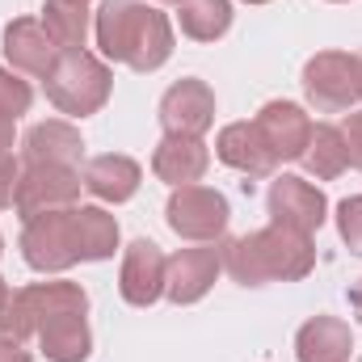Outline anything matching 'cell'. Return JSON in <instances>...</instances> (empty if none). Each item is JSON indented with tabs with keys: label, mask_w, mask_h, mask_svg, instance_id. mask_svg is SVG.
I'll list each match as a JSON object with an SVG mask.
<instances>
[{
	"label": "cell",
	"mask_w": 362,
	"mask_h": 362,
	"mask_svg": "<svg viewBox=\"0 0 362 362\" xmlns=\"http://www.w3.org/2000/svg\"><path fill=\"white\" fill-rule=\"evenodd\" d=\"M93 34L105 59L127 64L139 76L165 68L173 55V25L148 0H105L93 13Z\"/></svg>",
	"instance_id": "cell-1"
},
{
	"label": "cell",
	"mask_w": 362,
	"mask_h": 362,
	"mask_svg": "<svg viewBox=\"0 0 362 362\" xmlns=\"http://www.w3.org/2000/svg\"><path fill=\"white\" fill-rule=\"evenodd\" d=\"M223 270L240 286H266V282H299L316 270V245L308 232L270 223L262 232L223 240Z\"/></svg>",
	"instance_id": "cell-2"
},
{
	"label": "cell",
	"mask_w": 362,
	"mask_h": 362,
	"mask_svg": "<svg viewBox=\"0 0 362 362\" xmlns=\"http://www.w3.org/2000/svg\"><path fill=\"white\" fill-rule=\"evenodd\" d=\"M42 89H47V101L59 114L89 118V114H97L110 101L114 76H110V68L97 55H89V51H64L59 64L51 68V76L42 81Z\"/></svg>",
	"instance_id": "cell-3"
},
{
	"label": "cell",
	"mask_w": 362,
	"mask_h": 362,
	"mask_svg": "<svg viewBox=\"0 0 362 362\" xmlns=\"http://www.w3.org/2000/svg\"><path fill=\"white\" fill-rule=\"evenodd\" d=\"M21 257L38 274H64L81 262V232H76V206L47 211L25 219L21 228Z\"/></svg>",
	"instance_id": "cell-4"
},
{
	"label": "cell",
	"mask_w": 362,
	"mask_h": 362,
	"mask_svg": "<svg viewBox=\"0 0 362 362\" xmlns=\"http://www.w3.org/2000/svg\"><path fill=\"white\" fill-rule=\"evenodd\" d=\"M165 219L169 228L177 232L181 240H194V245H215L223 240L228 232V219H232V206L219 189L211 185H177L165 202Z\"/></svg>",
	"instance_id": "cell-5"
},
{
	"label": "cell",
	"mask_w": 362,
	"mask_h": 362,
	"mask_svg": "<svg viewBox=\"0 0 362 362\" xmlns=\"http://www.w3.org/2000/svg\"><path fill=\"white\" fill-rule=\"evenodd\" d=\"M81 169L72 165H25L17 177V194H13V211L21 219L47 215V211H68L81 198Z\"/></svg>",
	"instance_id": "cell-6"
},
{
	"label": "cell",
	"mask_w": 362,
	"mask_h": 362,
	"mask_svg": "<svg viewBox=\"0 0 362 362\" xmlns=\"http://www.w3.org/2000/svg\"><path fill=\"white\" fill-rule=\"evenodd\" d=\"M303 93L316 114H346L358 101V81H354V55L346 51H316L303 64Z\"/></svg>",
	"instance_id": "cell-7"
},
{
	"label": "cell",
	"mask_w": 362,
	"mask_h": 362,
	"mask_svg": "<svg viewBox=\"0 0 362 362\" xmlns=\"http://www.w3.org/2000/svg\"><path fill=\"white\" fill-rule=\"evenodd\" d=\"M156 118L165 127V135H194L202 139L211 127H215V89L198 76H181L177 85H169L160 105H156Z\"/></svg>",
	"instance_id": "cell-8"
},
{
	"label": "cell",
	"mask_w": 362,
	"mask_h": 362,
	"mask_svg": "<svg viewBox=\"0 0 362 362\" xmlns=\"http://www.w3.org/2000/svg\"><path fill=\"white\" fill-rule=\"evenodd\" d=\"M266 211H270V223H282V228H295V232L312 236L329 219V198L312 181L295 177V173H282V177L270 181Z\"/></svg>",
	"instance_id": "cell-9"
},
{
	"label": "cell",
	"mask_w": 362,
	"mask_h": 362,
	"mask_svg": "<svg viewBox=\"0 0 362 362\" xmlns=\"http://www.w3.org/2000/svg\"><path fill=\"white\" fill-rule=\"evenodd\" d=\"M219 270H223V249H219V240H215V245L177 249V253L169 257V270H165V295H169L177 308L198 303V299L215 286Z\"/></svg>",
	"instance_id": "cell-10"
},
{
	"label": "cell",
	"mask_w": 362,
	"mask_h": 362,
	"mask_svg": "<svg viewBox=\"0 0 362 362\" xmlns=\"http://www.w3.org/2000/svg\"><path fill=\"white\" fill-rule=\"evenodd\" d=\"M4 59H8V68L13 72H25V76H38V81H47L51 76V68L59 64V47H55V38L42 30V21L38 17H17V21H8L4 25Z\"/></svg>",
	"instance_id": "cell-11"
},
{
	"label": "cell",
	"mask_w": 362,
	"mask_h": 362,
	"mask_svg": "<svg viewBox=\"0 0 362 362\" xmlns=\"http://www.w3.org/2000/svg\"><path fill=\"white\" fill-rule=\"evenodd\" d=\"M257 135L266 139V148L274 152V160H303L308 139H312V118L303 105L295 101H266L253 118Z\"/></svg>",
	"instance_id": "cell-12"
},
{
	"label": "cell",
	"mask_w": 362,
	"mask_h": 362,
	"mask_svg": "<svg viewBox=\"0 0 362 362\" xmlns=\"http://www.w3.org/2000/svg\"><path fill=\"white\" fill-rule=\"evenodd\" d=\"M165 270L169 257L160 253V245L152 240H131L122 253V270H118V291L131 308H148L165 295Z\"/></svg>",
	"instance_id": "cell-13"
},
{
	"label": "cell",
	"mask_w": 362,
	"mask_h": 362,
	"mask_svg": "<svg viewBox=\"0 0 362 362\" xmlns=\"http://www.w3.org/2000/svg\"><path fill=\"white\" fill-rule=\"evenodd\" d=\"M21 160L25 165H72L81 169L85 160V139L72 122L64 118H47V122H34L21 139Z\"/></svg>",
	"instance_id": "cell-14"
},
{
	"label": "cell",
	"mask_w": 362,
	"mask_h": 362,
	"mask_svg": "<svg viewBox=\"0 0 362 362\" xmlns=\"http://www.w3.org/2000/svg\"><path fill=\"white\" fill-rule=\"evenodd\" d=\"M215 156H219L228 169L245 173V177H270L274 169H278L274 152L266 148V139L257 135L253 122H228V127L215 135Z\"/></svg>",
	"instance_id": "cell-15"
},
{
	"label": "cell",
	"mask_w": 362,
	"mask_h": 362,
	"mask_svg": "<svg viewBox=\"0 0 362 362\" xmlns=\"http://www.w3.org/2000/svg\"><path fill=\"white\" fill-rule=\"evenodd\" d=\"M206 165H211V148L194 135H165L152 152V173L160 181H169L173 189L202 181Z\"/></svg>",
	"instance_id": "cell-16"
},
{
	"label": "cell",
	"mask_w": 362,
	"mask_h": 362,
	"mask_svg": "<svg viewBox=\"0 0 362 362\" xmlns=\"http://www.w3.org/2000/svg\"><path fill=\"white\" fill-rule=\"evenodd\" d=\"M81 181H85V189H89L93 198H101V202H127V198H135V189L144 181V169L131 156H122V152H105V156L85 160Z\"/></svg>",
	"instance_id": "cell-17"
},
{
	"label": "cell",
	"mask_w": 362,
	"mask_h": 362,
	"mask_svg": "<svg viewBox=\"0 0 362 362\" xmlns=\"http://www.w3.org/2000/svg\"><path fill=\"white\" fill-rule=\"evenodd\" d=\"M89 312H59L38 325V346L47 362H85L93 354V333H89Z\"/></svg>",
	"instance_id": "cell-18"
},
{
	"label": "cell",
	"mask_w": 362,
	"mask_h": 362,
	"mask_svg": "<svg viewBox=\"0 0 362 362\" xmlns=\"http://www.w3.org/2000/svg\"><path fill=\"white\" fill-rule=\"evenodd\" d=\"M354 350V333L337 316H312L295 333V358L299 362H346Z\"/></svg>",
	"instance_id": "cell-19"
},
{
	"label": "cell",
	"mask_w": 362,
	"mask_h": 362,
	"mask_svg": "<svg viewBox=\"0 0 362 362\" xmlns=\"http://www.w3.org/2000/svg\"><path fill=\"white\" fill-rule=\"evenodd\" d=\"M21 299L34 316V337H38V325L47 316H59V312H89V295L81 282H30L21 286Z\"/></svg>",
	"instance_id": "cell-20"
},
{
	"label": "cell",
	"mask_w": 362,
	"mask_h": 362,
	"mask_svg": "<svg viewBox=\"0 0 362 362\" xmlns=\"http://www.w3.org/2000/svg\"><path fill=\"white\" fill-rule=\"evenodd\" d=\"M42 30L55 38L59 51H85V38H89V4L81 0H47L42 4Z\"/></svg>",
	"instance_id": "cell-21"
},
{
	"label": "cell",
	"mask_w": 362,
	"mask_h": 362,
	"mask_svg": "<svg viewBox=\"0 0 362 362\" xmlns=\"http://www.w3.org/2000/svg\"><path fill=\"white\" fill-rule=\"evenodd\" d=\"M181 34L194 42H215L232 30V0H177Z\"/></svg>",
	"instance_id": "cell-22"
},
{
	"label": "cell",
	"mask_w": 362,
	"mask_h": 362,
	"mask_svg": "<svg viewBox=\"0 0 362 362\" xmlns=\"http://www.w3.org/2000/svg\"><path fill=\"white\" fill-rule=\"evenodd\" d=\"M303 169L320 181H333L350 169V156H346V139H341V127L333 122H320L312 127V139H308V152H303Z\"/></svg>",
	"instance_id": "cell-23"
},
{
	"label": "cell",
	"mask_w": 362,
	"mask_h": 362,
	"mask_svg": "<svg viewBox=\"0 0 362 362\" xmlns=\"http://www.w3.org/2000/svg\"><path fill=\"white\" fill-rule=\"evenodd\" d=\"M81 232V262H110L118 249V219L101 206H76Z\"/></svg>",
	"instance_id": "cell-24"
},
{
	"label": "cell",
	"mask_w": 362,
	"mask_h": 362,
	"mask_svg": "<svg viewBox=\"0 0 362 362\" xmlns=\"http://www.w3.org/2000/svg\"><path fill=\"white\" fill-rule=\"evenodd\" d=\"M30 337H34V316H30L25 299H21V286L17 291H4V299H0V341L25 346Z\"/></svg>",
	"instance_id": "cell-25"
},
{
	"label": "cell",
	"mask_w": 362,
	"mask_h": 362,
	"mask_svg": "<svg viewBox=\"0 0 362 362\" xmlns=\"http://www.w3.org/2000/svg\"><path fill=\"white\" fill-rule=\"evenodd\" d=\"M337 232H341L346 249H350L354 257H362V194L337 202Z\"/></svg>",
	"instance_id": "cell-26"
},
{
	"label": "cell",
	"mask_w": 362,
	"mask_h": 362,
	"mask_svg": "<svg viewBox=\"0 0 362 362\" xmlns=\"http://www.w3.org/2000/svg\"><path fill=\"white\" fill-rule=\"evenodd\" d=\"M30 101H34L30 85H25L13 68H0V110H8L13 118H21V114L30 110Z\"/></svg>",
	"instance_id": "cell-27"
},
{
	"label": "cell",
	"mask_w": 362,
	"mask_h": 362,
	"mask_svg": "<svg viewBox=\"0 0 362 362\" xmlns=\"http://www.w3.org/2000/svg\"><path fill=\"white\" fill-rule=\"evenodd\" d=\"M341 139H346V156L362 173V114H346L341 118Z\"/></svg>",
	"instance_id": "cell-28"
},
{
	"label": "cell",
	"mask_w": 362,
	"mask_h": 362,
	"mask_svg": "<svg viewBox=\"0 0 362 362\" xmlns=\"http://www.w3.org/2000/svg\"><path fill=\"white\" fill-rule=\"evenodd\" d=\"M17 177H21V169H17L13 152H0V211H8V206H13V194H17Z\"/></svg>",
	"instance_id": "cell-29"
},
{
	"label": "cell",
	"mask_w": 362,
	"mask_h": 362,
	"mask_svg": "<svg viewBox=\"0 0 362 362\" xmlns=\"http://www.w3.org/2000/svg\"><path fill=\"white\" fill-rule=\"evenodd\" d=\"M13 139H17V118L0 110V152H13Z\"/></svg>",
	"instance_id": "cell-30"
},
{
	"label": "cell",
	"mask_w": 362,
	"mask_h": 362,
	"mask_svg": "<svg viewBox=\"0 0 362 362\" xmlns=\"http://www.w3.org/2000/svg\"><path fill=\"white\" fill-rule=\"evenodd\" d=\"M0 362H30V354L17 341H0Z\"/></svg>",
	"instance_id": "cell-31"
},
{
	"label": "cell",
	"mask_w": 362,
	"mask_h": 362,
	"mask_svg": "<svg viewBox=\"0 0 362 362\" xmlns=\"http://www.w3.org/2000/svg\"><path fill=\"white\" fill-rule=\"evenodd\" d=\"M350 312L358 316V325H362V278L354 282V286H350Z\"/></svg>",
	"instance_id": "cell-32"
},
{
	"label": "cell",
	"mask_w": 362,
	"mask_h": 362,
	"mask_svg": "<svg viewBox=\"0 0 362 362\" xmlns=\"http://www.w3.org/2000/svg\"><path fill=\"white\" fill-rule=\"evenodd\" d=\"M354 81H358V101H362V51H354Z\"/></svg>",
	"instance_id": "cell-33"
},
{
	"label": "cell",
	"mask_w": 362,
	"mask_h": 362,
	"mask_svg": "<svg viewBox=\"0 0 362 362\" xmlns=\"http://www.w3.org/2000/svg\"><path fill=\"white\" fill-rule=\"evenodd\" d=\"M4 291H8V286H4V278H0V299H4Z\"/></svg>",
	"instance_id": "cell-34"
},
{
	"label": "cell",
	"mask_w": 362,
	"mask_h": 362,
	"mask_svg": "<svg viewBox=\"0 0 362 362\" xmlns=\"http://www.w3.org/2000/svg\"><path fill=\"white\" fill-rule=\"evenodd\" d=\"M245 4H270V0H245Z\"/></svg>",
	"instance_id": "cell-35"
},
{
	"label": "cell",
	"mask_w": 362,
	"mask_h": 362,
	"mask_svg": "<svg viewBox=\"0 0 362 362\" xmlns=\"http://www.w3.org/2000/svg\"><path fill=\"white\" fill-rule=\"evenodd\" d=\"M160 4H177V0H160Z\"/></svg>",
	"instance_id": "cell-36"
},
{
	"label": "cell",
	"mask_w": 362,
	"mask_h": 362,
	"mask_svg": "<svg viewBox=\"0 0 362 362\" xmlns=\"http://www.w3.org/2000/svg\"><path fill=\"white\" fill-rule=\"evenodd\" d=\"M0 253H4V236H0Z\"/></svg>",
	"instance_id": "cell-37"
},
{
	"label": "cell",
	"mask_w": 362,
	"mask_h": 362,
	"mask_svg": "<svg viewBox=\"0 0 362 362\" xmlns=\"http://www.w3.org/2000/svg\"><path fill=\"white\" fill-rule=\"evenodd\" d=\"M329 4H346V0H329Z\"/></svg>",
	"instance_id": "cell-38"
},
{
	"label": "cell",
	"mask_w": 362,
	"mask_h": 362,
	"mask_svg": "<svg viewBox=\"0 0 362 362\" xmlns=\"http://www.w3.org/2000/svg\"><path fill=\"white\" fill-rule=\"evenodd\" d=\"M81 4H89V0H81Z\"/></svg>",
	"instance_id": "cell-39"
}]
</instances>
